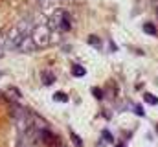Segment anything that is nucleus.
I'll return each instance as SVG.
<instances>
[{"label":"nucleus","instance_id":"obj_3","mask_svg":"<svg viewBox=\"0 0 158 147\" xmlns=\"http://www.w3.org/2000/svg\"><path fill=\"white\" fill-rule=\"evenodd\" d=\"M33 50H37V46H35V42H33L31 35L26 37V39L19 44V48H17V52H33Z\"/></svg>","mask_w":158,"mask_h":147},{"label":"nucleus","instance_id":"obj_8","mask_svg":"<svg viewBox=\"0 0 158 147\" xmlns=\"http://www.w3.org/2000/svg\"><path fill=\"white\" fill-rule=\"evenodd\" d=\"M74 75H77V77L85 75V68H83V66H79V65H74Z\"/></svg>","mask_w":158,"mask_h":147},{"label":"nucleus","instance_id":"obj_4","mask_svg":"<svg viewBox=\"0 0 158 147\" xmlns=\"http://www.w3.org/2000/svg\"><path fill=\"white\" fill-rule=\"evenodd\" d=\"M9 48H7V37H6V32L4 33H0V57L7 52Z\"/></svg>","mask_w":158,"mask_h":147},{"label":"nucleus","instance_id":"obj_13","mask_svg":"<svg viewBox=\"0 0 158 147\" xmlns=\"http://www.w3.org/2000/svg\"><path fill=\"white\" fill-rule=\"evenodd\" d=\"M2 75H4V74H2V70H0V79H2Z\"/></svg>","mask_w":158,"mask_h":147},{"label":"nucleus","instance_id":"obj_1","mask_svg":"<svg viewBox=\"0 0 158 147\" xmlns=\"http://www.w3.org/2000/svg\"><path fill=\"white\" fill-rule=\"evenodd\" d=\"M48 26L52 32H68L70 30V19H68V13L63 11V9H57L50 15L48 19Z\"/></svg>","mask_w":158,"mask_h":147},{"label":"nucleus","instance_id":"obj_14","mask_svg":"<svg viewBox=\"0 0 158 147\" xmlns=\"http://www.w3.org/2000/svg\"><path fill=\"white\" fill-rule=\"evenodd\" d=\"M156 17H158V6H156Z\"/></svg>","mask_w":158,"mask_h":147},{"label":"nucleus","instance_id":"obj_6","mask_svg":"<svg viewBox=\"0 0 158 147\" xmlns=\"http://www.w3.org/2000/svg\"><path fill=\"white\" fill-rule=\"evenodd\" d=\"M143 99H145L147 103H151V105H158V98L153 96V94H143Z\"/></svg>","mask_w":158,"mask_h":147},{"label":"nucleus","instance_id":"obj_5","mask_svg":"<svg viewBox=\"0 0 158 147\" xmlns=\"http://www.w3.org/2000/svg\"><path fill=\"white\" fill-rule=\"evenodd\" d=\"M143 32H145V33H151V35H156V28H155V24H151V22L143 24Z\"/></svg>","mask_w":158,"mask_h":147},{"label":"nucleus","instance_id":"obj_10","mask_svg":"<svg viewBox=\"0 0 158 147\" xmlns=\"http://www.w3.org/2000/svg\"><path fill=\"white\" fill-rule=\"evenodd\" d=\"M88 40H90V42H94V46H99V39H98V37H90Z\"/></svg>","mask_w":158,"mask_h":147},{"label":"nucleus","instance_id":"obj_12","mask_svg":"<svg viewBox=\"0 0 158 147\" xmlns=\"http://www.w3.org/2000/svg\"><path fill=\"white\" fill-rule=\"evenodd\" d=\"M153 4H155V6H158V0H153Z\"/></svg>","mask_w":158,"mask_h":147},{"label":"nucleus","instance_id":"obj_7","mask_svg":"<svg viewBox=\"0 0 158 147\" xmlns=\"http://www.w3.org/2000/svg\"><path fill=\"white\" fill-rule=\"evenodd\" d=\"M53 79H55V77H53L50 72H44V75H42V81H44L46 85H52V83H53Z\"/></svg>","mask_w":158,"mask_h":147},{"label":"nucleus","instance_id":"obj_2","mask_svg":"<svg viewBox=\"0 0 158 147\" xmlns=\"http://www.w3.org/2000/svg\"><path fill=\"white\" fill-rule=\"evenodd\" d=\"M31 39H33V42H35L37 48L48 46V44L52 42V30H50V26H48V24H39V26H35L33 32H31Z\"/></svg>","mask_w":158,"mask_h":147},{"label":"nucleus","instance_id":"obj_9","mask_svg":"<svg viewBox=\"0 0 158 147\" xmlns=\"http://www.w3.org/2000/svg\"><path fill=\"white\" fill-rule=\"evenodd\" d=\"M53 99H57V101H66L68 98H66V94H61V92H57V94L53 96Z\"/></svg>","mask_w":158,"mask_h":147},{"label":"nucleus","instance_id":"obj_11","mask_svg":"<svg viewBox=\"0 0 158 147\" xmlns=\"http://www.w3.org/2000/svg\"><path fill=\"white\" fill-rule=\"evenodd\" d=\"M61 2H66V4H70V2H74V0H61Z\"/></svg>","mask_w":158,"mask_h":147}]
</instances>
